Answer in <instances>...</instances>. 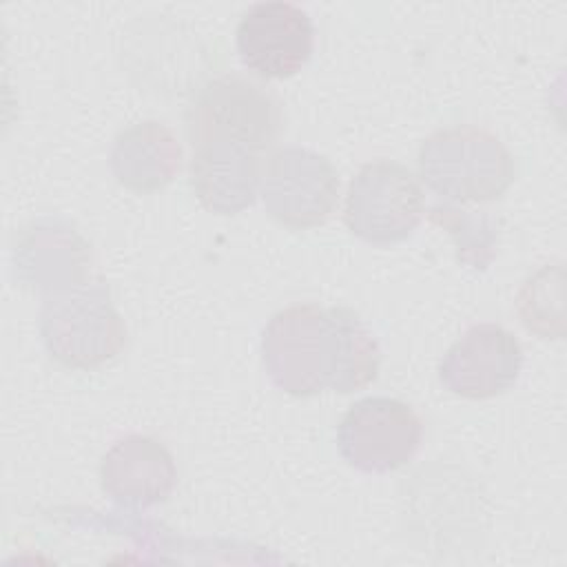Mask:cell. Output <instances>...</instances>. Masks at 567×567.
I'll return each mask as SVG.
<instances>
[{"instance_id": "obj_15", "label": "cell", "mask_w": 567, "mask_h": 567, "mask_svg": "<svg viewBox=\"0 0 567 567\" xmlns=\"http://www.w3.org/2000/svg\"><path fill=\"white\" fill-rule=\"evenodd\" d=\"M516 310L523 326L540 339H563V266H543L518 290Z\"/></svg>"}, {"instance_id": "obj_12", "label": "cell", "mask_w": 567, "mask_h": 567, "mask_svg": "<svg viewBox=\"0 0 567 567\" xmlns=\"http://www.w3.org/2000/svg\"><path fill=\"white\" fill-rule=\"evenodd\" d=\"M117 184L146 195L168 186L182 168V146L173 131L155 120L137 122L117 133L109 153Z\"/></svg>"}, {"instance_id": "obj_10", "label": "cell", "mask_w": 567, "mask_h": 567, "mask_svg": "<svg viewBox=\"0 0 567 567\" xmlns=\"http://www.w3.org/2000/svg\"><path fill=\"white\" fill-rule=\"evenodd\" d=\"M523 370L518 339L498 323L467 328L443 354L439 379L463 399H492L507 392Z\"/></svg>"}, {"instance_id": "obj_7", "label": "cell", "mask_w": 567, "mask_h": 567, "mask_svg": "<svg viewBox=\"0 0 567 567\" xmlns=\"http://www.w3.org/2000/svg\"><path fill=\"white\" fill-rule=\"evenodd\" d=\"M423 423L403 401L365 396L352 403L337 425V447L343 461L365 474L403 467L421 447Z\"/></svg>"}, {"instance_id": "obj_11", "label": "cell", "mask_w": 567, "mask_h": 567, "mask_svg": "<svg viewBox=\"0 0 567 567\" xmlns=\"http://www.w3.org/2000/svg\"><path fill=\"white\" fill-rule=\"evenodd\" d=\"M177 483L173 454L153 436L126 434L117 439L100 463L102 492L124 507L164 503Z\"/></svg>"}, {"instance_id": "obj_8", "label": "cell", "mask_w": 567, "mask_h": 567, "mask_svg": "<svg viewBox=\"0 0 567 567\" xmlns=\"http://www.w3.org/2000/svg\"><path fill=\"white\" fill-rule=\"evenodd\" d=\"M91 244L66 219L40 217L13 233V279L33 292L55 295L91 281Z\"/></svg>"}, {"instance_id": "obj_6", "label": "cell", "mask_w": 567, "mask_h": 567, "mask_svg": "<svg viewBox=\"0 0 567 567\" xmlns=\"http://www.w3.org/2000/svg\"><path fill=\"white\" fill-rule=\"evenodd\" d=\"M259 195L277 224L290 230L315 228L337 208L339 173L312 148L281 146L264 162Z\"/></svg>"}, {"instance_id": "obj_13", "label": "cell", "mask_w": 567, "mask_h": 567, "mask_svg": "<svg viewBox=\"0 0 567 567\" xmlns=\"http://www.w3.org/2000/svg\"><path fill=\"white\" fill-rule=\"evenodd\" d=\"M337 328V357L330 390L350 394L370 385L381 365V348L363 319L346 306L330 308Z\"/></svg>"}, {"instance_id": "obj_4", "label": "cell", "mask_w": 567, "mask_h": 567, "mask_svg": "<svg viewBox=\"0 0 567 567\" xmlns=\"http://www.w3.org/2000/svg\"><path fill=\"white\" fill-rule=\"evenodd\" d=\"M337 357V328L330 308L292 303L277 310L261 334V361L281 392L308 399L330 388Z\"/></svg>"}, {"instance_id": "obj_1", "label": "cell", "mask_w": 567, "mask_h": 567, "mask_svg": "<svg viewBox=\"0 0 567 567\" xmlns=\"http://www.w3.org/2000/svg\"><path fill=\"white\" fill-rule=\"evenodd\" d=\"M184 131L190 146H241L264 155L284 131V109L264 84L226 73L193 93L184 111Z\"/></svg>"}, {"instance_id": "obj_3", "label": "cell", "mask_w": 567, "mask_h": 567, "mask_svg": "<svg viewBox=\"0 0 567 567\" xmlns=\"http://www.w3.org/2000/svg\"><path fill=\"white\" fill-rule=\"evenodd\" d=\"M38 326L51 359L75 370L100 368L126 346L124 319L102 279L47 295Z\"/></svg>"}, {"instance_id": "obj_14", "label": "cell", "mask_w": 567, "mask_h": 567, "mask_svg": "<svg viewBox=\"0 0 567 567\" xmlns=\"http://www.w3.org/2000/svg\"><path fill=\"white\" fill-rule=\"evenodd\" d=\"M430 221L450 233L456 246L458 264L474 272H483L496 257L501 237V219L485 210H465L452 204H436L427 213Z\"/></svg>"}, {"instance_id": "obj_2", "label": "cell", "mask_w": 567, "mask_h": 567, "mask_svg": "<svg viewBox=\"0 0 567 567\" xmlns=\"http://www.w3.org/2000/svg\"><path fill=\"white\" fill-rule=\"evenodd\" d=\"M419 175L430 190L454 204H485L514 182V159L485 128H439L419 148Z\"/></svg>"}, {"instance_id": "obj_9", "label": "cell", "mask_w": 567, "mask_h": 567, "mask_svg": "<svg viewBox=\"0 0 567 567\" xmlns=\"http://www.w3.org/2000/svg\"><path fill=\"white\" fill-rule=\"evenodd\" d=\"M241 64L259 78L284 80L299 73L315 49V24L292 2L250 4L235 31Z\"/></svg>"}, {"instance_id": "obj_5", "label": "cell", "mask_w": 567, "mask_h": 567, "mask_svg": "<svg viewBox=\"0 0 567 567\" xmlns=\"http://www.w3.org/2000/svg\"><path fill=\"white\" fill-rule=\"evenodd\" d=\"M421 217L423 188L408 166L377 159L363 164L352 177L343 221L354 237L372 246H390L408 239Z\"/></svg>"}]
</instances>
